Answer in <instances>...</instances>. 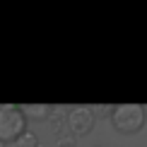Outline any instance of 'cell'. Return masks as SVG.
I'll list each match as a JSON object with an SVG mask.
<instances>
[{"instance_id":"8","label":"cell","mask_w":147,"mask_h":147,"mask_svg":"<svg viewBox=\"0 0 147 147\" xmlns=\"http://www.w3.org/2000/svg\"><path fill=\"white\" fill-rule=\"evenodd\" d=\"M113 111V104H104V106H99V111H94V116H101V118H109Z\"/></svg>"},{"instance_id":"3","label":"cell","mask_w":147,"mask_h":147,"mask_svg":"<svg viewBox=\"0 0 147 147\" xmlns=\"http://www.w3.org/2000/svg\"><path fill=\"white\" fill-rule=\"evenodd\" d=\"M94 123H96V116H94L92 106H72L68 111V123L65 125L75 138H84L92 133Z\"/></svg>"},{"instance_id":"1","label":"cell","mask_w":147,"mask_h":147,"mask_svg":"<svg viewBox=\"0 0 147 147\" xmlns=\"http://www.w3.org/2000/svg\"><path fill=\"white\" fill-rule=\"evenodd\" d=\"M109 118H111V125L116 133H121V135H138L145 128L147 111L142 104H116Z\"/></svg>"},{"instance_id":"2","label":"cell","mask_w":147,"mask_h":147,"mask_svg":"<svg viewBox=\"0 0 147 147\" xmlns=\"http://www.w3.org/2000/svg\"><path fill=\"white\" fill-rule=\"evenodd\" d=\"M27 130V118L15 104H0V140L15 142Z\"/></svg>"},{"instance_id":"6","label":"cell","mask_w":147,"mask_h":147,"mask_svg":"<svg viewBox=\"0 0 147 147\" xmlns=\"http://www.w3.org/2000/svg\"><path fill=\"white\" fill-rule=\"evenodd\" d=\"M15 147H39V135H36L34 130H24L20 138L15 140Z\"/></svg>"},{"instance_id":"9","label":"cell","mask_w":147,"mask_h":147,"mask_svg":"<svg viewBox=\"0 0 147 147\" xmlns=\"http://www.w3.org/2000/svg\"><path fill=\"white\" fill-rule=\"evenodd\" d=\"M0 147H5V142H3V140H0Z\"/></svg>"},{"instance_id":"7","label":"cell","mask_w":147,"mask_h":147,"mask_svg":"<svg viewBox=\"0 0 147 147\" xmlns=\"http://www.w3.org/2000/svg\"><path fill=\"white\" fill-rule=\"evenodd\" d=\"M56 147H77V138L68 128H63L60 133H56Z\"/></svg>"},{"instance_id":"4","label":"cell","mask_w":147,"mask_h":147,"mask_svg":"<svg viewBox=\"0 0 147 147\" xmlns=\"http://www.w3.org/2000/svg\"><path fill=\"white\" fill-rule=\"evenodd\" d=\"M51 109L53 106H48V104H22L20 111L24 113L27 121H48Z\"/></svg>"},{"instance_id":"5","label":"cell","mask_w":147,"mask_h":147,"mask_svg":"<svg viewBox=\"0 0 147 147\" xmlns=\"http://www.w3.org/2000/svg\"><path fill=\"white\" fill-rule=\"evenodd\" d=\"M48 121H51L53 130L60 133V130H63V125L68 123V111H65V109H60V106H53V109H51V116H48ZM65 128H68V125H65Z\"/></svg>"}]
</instances>
